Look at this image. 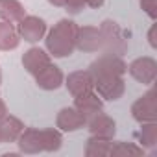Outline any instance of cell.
<instances>
[{
	"label": "cell",
	"mask_w": 157,
	"mask_h": 157,
	"mask_svg": "<svg viewBox=\"0 0 157 157\" xmlns=\"http://www.w3.org/2000/svg\"><path fill=\"white\" fill-rule=\"evenodd\" d=\"M21 150L28 151V153H35L43 150V142H41V131L37 129H28L24 131V135L21 137Z\"/></svg>",
	"instance_id": "cell-10"
},
{
	"label": "cell",
	"mask_w": 157,
	"mask_h": 157,
	"mask_svg": "<svg viewBox=\"0 0 157 157\" xmlns=\"http://www.w3.org/2000/svg\"><path fill=\"white\" fill-rule=\"evenodd\" d=\"M85 4V0H65V6L70 13H78Z\"/></svg>",
	"instance_id": "cell-15"
},
{
	"label": "cell",
	"mask_w": 157,
	"mask_h": 157,
	"mask_svg": "<svg viewBox=\"0 0 157 157\" xmlns=\"http://www.w3.org/2000/svg\"><path fill=\"white\" fill-rule=\"evenodd\" d=\"M63 82V74L57 67H44L39 74H37V85L43 89H57Z\"/></svg>",
	"instance_id": "cell-4"
},
{
	"label": "cell",
	"mask_w": 157,
	"mask_h": 157,
	"mask_svg": "<svg viewBox=\"0 0 157 157\" xmlns=\"http://www.w3.org/2000/svg\"><path fill=\"white\" fill-rule=\"evenodd\" d=\"M91 85H93V80H91L89 72H74V74L68 76V82H67V87L74 96L89 93Z\"/></svg>",
	"instance_id": "cell-5"
},
{
	"label": "cell",
	"mask_w": 157,
	"mask_h": 157,
	"mask_svg": "<svg viewBox=\"0 0 157 157\" xmlns=\"http://www.w3.org/2000/svg\"><path fill=\"white\" fill-rule=\"evenodd\" d=\"M76 107L83 117H89V115H96L100 111V102L94 94L89 93H83V94H78L76 98Z\"/></svg>",
	"instance_id": "cell-8"
},
{
	"label": "cell",
	"mask_w": 157,
	"mask_h": 157,
	"mask_svg": "<svg viewBox=\"0 0 157 157\" xmlns=\"http://www.w3.org/2000/svg\"><path fill=\"white\" fill-rule=\"evenodd\" d=\"M21 129H22V124L17 118H13V117L4 118V122L0 124V140H10V142L15 140L19 137Z\"/></svg>",
	"instance_id": "cell-12"
},
{
	"label": "cell",
	"mask_w": 157,
	"mask_h": 157,
	"mask_svg": "<svg viewBox=\"0 0 157 157\" xmlns=\"http://www.w3.org/2000/svg\"><path fill=\"white\" fill-rule=\"evenodd\" d=\"M48 2L54 6H65V0H48Z\"/></svg>",
	"instance_id": "cell-17"
},
{
	"label": "cell",
	"mask_w": 157,
	"mask_h": 157,
	"mask_svg": "<svg viewBox=\"0 0 157 157\" xmlns=\"http://www.w3.org/2000/svg\"><path fill=\"white\" fill-rule=\"evenodd\" d=\"M76 37H78V28L72 21H61L48 35L46 39V46L48 50L57 56V57H63V56H70L72 48H74V43H76Z\"/></svg>",
	"instance_id": "cell-1"
},
{
	"label": "cell",
	"mask_w": 157,
	"mask_h": 157,
	"mask_svg": "<svg viewBox=\"0 0 157 157\" xmlns=\"http://www.w3.org/2000/svg\"><path fill=\"white\" fill-rule=\"evenodd\" d=\"M0 19H6L10 22L24 19V10L17 0H0Z\"/></svg>",
	"instance_id": "cell-9"
},
{
	"label": "cell",
	"mask_w": 157,
	"mask_h": 157,
	"mask_svg": "<svg viewBox=\"0 0 157 157\" xmlns=\"http://www.w3.org/2000/svg\"><path fill=\"white\" fill-rule=\"evenodd\" d=\"M91 131L102 139H107L115 133V122H111L107 117H102V115H96L93 120H91Z\"/></svg>",
	"instance_id": "cell-11"
},
{
	"label": "cell",
	"mask_w": 157,
	"mask_h": 157,
	"mask_svg": "<svg viewBox=\"0 0 157 157\" xmlns=\"http://www.w3.org/2000/svg\"><path fill=\"white\" fill-rule=\"evenodd\" d=\"M100 37L102 35H100L98 30H94V28H83V30H78L76 43L80 44L82 50H96L102 44Z\"/></svg>",
	"instance_id": "cell-7"
},
{
	"label": "cell",
	"mask_w": 157,
	"mask_h": 157,
	"mask_svg": "<svg viewBox=\"0 0 157 157\" xmlns=\"http://www.w3.org/2000/svg\"><path fill=\"white\" fill-rule=\"evenodd\" d=\"M83 122H85V117L76 109H63L57 117V126L65 131H74L80 126H83Z\"/></svg>",
	"instance_id": "cell-6"
},
{
	"label": "cell",
	"mask_w": 157,
	"mask_h": 157,
	"mask_svg": "<svg viewBox=\"0 0 157 157\" xmlns=\"http://www.w3.org/2000/svg\"><path fill=\"white\" fill-rule=\"evenodd\" d=\"M85 2H89L93 8H100V6L104 4V0H85Z\"/></svg>",
	"instance_id": "cell-16"
},
{
	"label": "cell",
	"mask_w": 157,
	"mask_h": 157,
	"mask_svg": "<svg viewBox=\"0 0 157 157\" xmlns=\"http://www.w3.org/2000/svg\"><path fill=\"white\" fill-rule=\"evenodd\" d=\"M4 113H6V107H4V104H2V102H0V118L4 117Z\"/></svg>",
	"instance_id": "cell-18"
},
{
	"label": "cell",
	"mask_w": 157,
	"mask_h": 157,
	"mask_svg": "<svg viewBox=\"0 0 157 157\" xmlns=\"http://www.w3.org/2000/svg\"><path fill=\"white\" fill-rule=\"evenodd\" d=\"M41 142H43V150H57L61 146V135L54 129H44L41 131Z\"/></svg>",
	"instance_id": "cell-14"
},
{
	"label": "cell",
	"mask_w": 157,
	"mask_h": 157,
	"mask_svg": "<svg viewBox=\"0 0 157 157\" xmlns=\"http://www.w3.org/2000/svg\"><path fill=\"white\" fill-rule=\"evenodd\" d=\"M17 44H19V35L11 28V24L0 22V48L10 50V48H15Z\"/></svg>",
	"instance_id": "cell-13"
},
{
	"label": "cell",
	"mask_w": 157,
	"mask_h": 157,
	"mask_svg": "<svg viewBox=\"0 0 157 157\" xmlns=\"http://www.w3.org/2000/svg\"><path fill=\"white\" fill-rule=\"evenodd\" d=\"M46 26H44V21L43 19H37V17H26V19H21V24H19V32L21 35L30 41V43H35L43 37Z\"/></svg>",
	"instance_id": "cell-2"
},
{
	"label": "cell",
	"mask_w": 157,
	"mask_h": 157,
	"mask_svg": "<svg viewBox=\"0 0 157 157\" xmlns=\"http://www.w3.org/2000/svg\"><path fill=\"white\" fill-rule=\"evenodd\" d=\"M22 63H24V67H26V70H28L30 74H35V76H37L44 67L50 65V59H48V56H46L41 48H32V50H28L26 56L22 57Z\"/></svg>",
	"instance_id": "cell-3"
}]
</instances>
